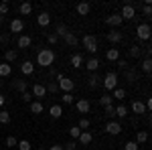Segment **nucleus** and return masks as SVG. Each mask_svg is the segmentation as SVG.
Here are the masks:
<instances>
[{"label": "nucleus", "instance_id": "nucleus-18", "mask_svg": "<svg viewBox=\"0 0 152 150\" xmlns=\"http://www.w3.org/2000/svg\"><path fill=\"white\" fill-rule=\"evenodd\" d=\"M130 108H132V112H134V114H138V116L146 114V105H144V102H140V100H134Z\"/></svg>", "mask_w": 152, "mask_h": 150}, {"label": "nucleus", "instance_id": "nucleus-54", "mask_svg": "<svg viewBox=\"0 0 152 150\" xmlns=\"http://www.w3.org/2000/svg\"><path fill=\"white\" fill-rule=\"evenodd\" d=\"M49 150H63L61 144H53V146H49Z\"/></svg>", "mask_w": 152, "mask_h": 150}, {"label": "nucleus", "instance_id": "nucleus-9", "mask_svg": "<svg viewBox=\"0 0 152 150\" xmlns=\"http://www.w3.org/2000/svg\"><path fill=\"white\" fill-rule=\"evenodd\" d=\"M105 24H110V26L118 29L120 24H124V20H122V16H120L118 12H112V14H107V16H105Z\"/></svg>", "mask_w": 152, "mask_h": 150}, {"label": "nucleus", "instance_id": "nucleus-35", "mask_svg": "<svg viewBox=\"0 0 152 150\" xmlns=\"http://www.w3.org/2000/svg\"><path fill=\"white\" fill-rule=\"evenodd\" d=\"M67 33H69V29H67V24H57V29H55V35L59 37V39H63V37L67 35Z\"/></svg>", "mask_w": 152, "mask_h": 150}, {"label": "nucleus", "instance_id": "nucleus-41", "mask_svg": "<svg viewBox=\"0 0 152 150\" xmlns=\"http://www.w3.org/2000/svg\"><path fill=\"white\" fill-rule=\"evenodd\" d=\"M45 89H47V93H57L59 91L57 81H49V85H45Z\"/></svg>", "mask_w": 152, "mask_h": 150}, {"label": "nucleus", "instance_id": "nucleus-47", "mask_svg": "<svg viewBox=\"0 0 152 150\" xmlns=\"http://www.w3.org/2000/svg\"><path fill=\"white\" fill-rule=\"evenodd\" d=\"M124 150H140V146H138L134 140H128V142L124 144Z\"/></svg>", "mask_w": 152, "mask_h": 150}, {"label": "nucleus", "instance_id": "nucleus-17", "mask_svg": "<svg viewBox=\"0 0 152 150\" xmlns=\"http://www.w3.org/2000/svg\"><path fill=\"white\" fill-rule=\"evenodd\" d=\"M75 12H77L79 16H87V14L91 12V4H89V2H79V4L75 6Z\"/></svg>", "mask_w": 152, "mask_h": 150}, {"label": "nucleus", "instance_id": "nucleus-44", "mask_svg": "<svg viewBox=\"0 0 152 150\" xmlns=\"http://www.w3.org/2000/svg\"><path fill=\"white\" fill-rule=\"evenodd\" d=\"M16 148H18V150H31L33 146H31V142H28V140H18Z\"/></svg>", "mask_w": 152, "mask_h": 150}, {"label": "nucleus", "instance_id": "nucleus-37", "mask_svg": "<svg viewBox=\"0 0 152 150\" xmlns=\"http://www.w3.org/2000/svg\"><path fill=\"white\" fill-rule=\"evenodd\" d=\"M110 104H114V97H112V95H110V93H104V95H102V97H99V105H110Z\"/></svg>", "mask_w": 152, "mask_h": 150}, {"label": "nucleus", "instance_id": "nucleus-25", "mask_svg": "<svg viewBox=\"0 0 152 150\" xmlns=\"http://www.w3.org/2000/svg\"><path fill=\"white\" fill-rule=\"evenodd\" d=\"M91 140H94L91 132H87V130H85V132H81V134H79L77 142H79V144H83V146H87V144H91Z\"/></svg>", "mask_w": 152, "mask_h": 150}, {"label": "nucleus", "instance_id": "nucleus-26", "mask_svg": "<svg viewBox=\"0 0 152 150\" xmlns=\"http://www.w3.org/2000/svg\"><path fill=\"white\" fill-rule=\"evenodd\" d=\"M138 77H140V73H138V71H134V69H126V81H128V83H136V81H138Z\"/></svg>", "mask_w": 152, "mask_h": 150}, {"label": "nucleus", "instance_id": "nucleus-36", "mask_svg": "<svg viewBox=\"0 0 152 150\" xmlns=\"http://www.w3.org/2000/svg\"><path fill=\"white\" fill-rule=\"evenodd\" d=\"M140 55H142V49L138 45L130 47V57H132V59H140Z\"/></svg>", "mask_w": 152, "mask_h": 150}, {"label": "nucleus", "instance_id": "nucleus-29", "mask_svg": "<svg viewBox=\"0 0 152 150\" xmlns=\"http://www.w3.org/2000/svg\"><path fill=\"white\" fill-rule=\"evenodd\" d=\"M12 75V65L10 63H0V77H8Z\"/></svg>", "mask_w": 152, "mask_h": 150}, {"label": "nucleus", "instance_id": "nucleus-49", "mask_svg": "<svg viewBox=\"0 0 152 150\" xmlns=\"http://www.w3.org/2000/svg\"><path fill=\"white\" fill-rule=\"evenodd\" d=\"M16 144H18V140L14 138V136H8V138H6V146H8V148H14Z\"/></svg>", "mask_w": 152, "mask_h": 150}, {"label": "nucleus", "instance_id": "nucleus-4", "mask_svg": "<svg viewBox=\"0 0 152 150\" xmlns=\"http://www.w3.org/2000/svg\"><path fill=\"white\" fill-rule=\"evenodd\" d=\"M57 85H59V89H61L63 93H73V89H75V81L69 79V77H65L63 73L57 75Z\"/></svg>", "mask_w": 152, "mask_h": 150}, {"label": "nucleus", "instance_id": "nucleus-43", "mask_svg": "<svg viewBox=\"0 0 152 150\" xmlns=\"http://www.w3.org/2000/svg\"><path fill=\"white\" fill-rule=\"evenodd\" d=\"M79 134H81V130H79L77 126H71V128H69V136H71V140H77V138H79Z\"/></svg>", "mask_w": 152, "mask_h": 150}, {"label": "nucleus", "instance_id": "nucleus-23", "mask_svg": "<svg viewBox=\"0 0 152 150\" xmlns=\"http://www.w3.org/2000/svg\"><path fill=\"white\" fill-rule=\"evenodd\" d=\"M71 67H75V69L83 67V55L81 53H73L71 55Z\"/></svg>", "mask_w": 152, "mask_h": 150}, {"label": "nucleus", "instance_id": "nucleus-28", "mask_svg": "<svg viewBox=\"0 0 152 150\" xmlns=\"http://www.w3.org/2000/svg\"><path fill=\"white\" fill-rule=\"evenodd\" d=\"M134 142H136L138 146H140V144H144V142H148V132H146V130H138V132H136V140H134Z\"/></svg>", "mask_w": 152, "mask_h": 150}, {"label": "nucleus", "instance_id": "nucleus-14", "mask_svg": "<svg viewBox=\"0 0 152 150\" xmlns=\"http://www.w3.org/2000/svg\"><path fill=\"white\" fill-rule=\"evenodd\" d=\"M105 37H107V41H110V43H114V45H118V43H122V41H124V33H120V31H116V29H114V31H110Z\"/></svg>", "mask_w": 152, "mask_h": 150}, {"label": "nucleus", "instance_id": "nucleus-1", "mask_svg": "<svg viewBox=\"0 0 152 150\" xmlns=\"http://www.w3.org/2000/svg\"><path fill=\"white\" fill-rule=\"evenodd\" d=\"M53 61H55L53 49H41V51L37 53V65H41V67H51Z\"/></svg>", "mask_w": 152, "mask_h": 150}, {"label": "nucleus", "instance_id": "nucleus-6", "mask_svg": "<svg viewBox=\"0 0 152 150\" xmlns=\"http://www.w3.org/2000/svg\"><path fill=\"white\" fill-rule=\"evenodd\" d=\"M105 134H110V136H118L120 132H122V124L116 122V120H107V124H105Z\"/></svg>", "mask_w": 152, "mask_h": 150}, {"label": "nucleus", "instance_id": "nucleus-13", "mask_svg": "<svg viewBox=\"0 0 152 150\" xmlns=\"http://www.w3.org/2000/svg\"><path fill=\"white\" fill-rule=\"evenodd\" d=\"M83 67L89 71V73H95L97 67H99V59H97V57H89L87 61H83Z\"/></svg>", "mask_w": 152, "mask_h": 150}, {"label": "nucleus", "instance_id": "nucleus-5", "mask_svg": "<svg viewBox=\"0 0 152 150\" xmlns=\"http://www.w3.org/2000/svg\"><path fill=\"white\" fill-rule=\"evenodd\" d=\"M136 37L138 41H150V24L148 23H142L136 26Z\"/></svg>", "mask_w": 152, "mask_h": 150}, {"label": "nucleus", "instance_id": "nucleus-11", "mask_svg": "<svg viewBox=\"0 0 152 150\" xmlns=\"http://www.w3.org/2000/svg\"><path fill=\"white\" fill-rule=\"evenodd\" d=\"M102 85V77L97 75V71L95 73H89V77H87V87L89 89H97Z\"/></svg>", "mask_w": 152, "mask_h": 150}, {"label": "nucleus", "instance_id": "nucleus-46", "mask_svg": "<svg viewBox=\"0 0 152 150\" xmlns=\"http://www.w3.org/2000/svg\"><path fill=\"white\" fill-rule=\"evenodd\" d=\"M8 12H10V4H8V2H0V14L6 16Z\"/></svg>", "mask_w": 152, "mask_h": 150}, {"label": "nucleus", "instance_id": "nucleus-48", "mask_svg": "<svg viewBox=\"0 0 152 150\" xmlns=\"http://www.w3.org/2000/svg\"><path fill=\"white\" fill-rule=\"evenodd\" d=\"M63 150H77V140H69L67 144H63Z\"/></svg>", "mask_w": 152, "mask_h": 150}, {"label": "nucleus", "instance_id": "nucleus-30", "mask_svg": "<svg viewBox=\"0 0 152 150\" xmlns=\"http://www.w3.org/2000/svg\"><path fill=\"white\" fill-rule=\"evenodd\" d=\"M12 87L16 89V91H26V81L24 79H12Z\"/></svg>", "mask_w": 152, "mask_h": 150}, {"label": "nucleus", "instance_id": "nucleus-52", "mask_svg": "<svg viewBox=\"0 0 152 150\" xmlns=\"http://www.w3.org/2000/svg\"><path fill=\"white\" fill-rule=\"evenodd\" d=\"M116 65L120 67V69H124V71L128 69V61H124V59H118V61H116Z\"/></svg>", "mask_w": 152, "mask_h": 150}, {"label": "nucleus", "instance_id": "nucleus-32", "mask_svg": "<svg viewBox=\"0 0 152 150\" xmlns=\"http://www.w3.org/2000/svg\"><path fill=\"white\" fill-rule=\"evenodd\" d=\"M112 97H114V100H120V102H124V100H126V89H124V87H116L114 93H112Z\"/></svg>", "mask_w": 152, "mask_h": 150}, {"label": "nucleus", "instance_id": "nucleus-20", "mask_svg": "<svg viewBox=\"0 0 152 150\" xmlns=\"http://www.w3.org/2000/svg\"><path fill=\"white\" fill-rule=\"evenodd\" d=\"M16 45H18V49H28V47L33 45V39H31L28 35H20L18 41H16Z\"/></svg>", "mask_w": 152, "mask_h": 150}, {"label": "nucleus", "instance_id": "nucleus-19", "mask_svg": "<svg viewBox=\"0 0 152 150\" xmlns=\"http://www.w3.org/2000/svg\"><path fill=\"white\" fill-rule=\"evenodd\" d=\"M63 41H65V45L67 47H77L79 45V39H77V35H75V33H67V35L63 37Z\"/></svg>", "mask_w": 152, "mask_h": 150}, {"label": "nucleus", "instance_id": "nucleus-34", "mask_svg": "<svg viewBox=\"0 0 152 150\" xmlns=\"http://www.w3.org/2000/svg\"><path fill=\"white\" fill-rule=\"evenodd\" d=\"M140 8H142V14H144L146 18H150V16H152V6H150V0H144V4H142Z\"/></svg>", "mask_w": 152, "mask_h": 150}, {"label": "nucleus", "instance_id": "nucleus-53", "mask_svg": "<svg viewBox=\"0 0 152 150\" xmlns=\"http://www.w3.org/2000/svg\"><path fill=\"white\" fill-rule=\"evenodd\" d=\"M8 41H10V33H2V35H0V43H2V45H6Z\"/></svg>", "mask_w": 152, "mask_h": 150}, {"label": "nucleus", "instance_id": "nucleus-10", "mask_svg": "<svg viewBox=\"0 0 152 150\" xmlns=\"http://www.w3.org/2000/svg\"><path fill=\"white\" fill-rule=\"evenodd\" d=\"M37 24L43 26V29H47L49 24H51V14H49L47 10H41V12H39V16H37Z\"/></svg>", "mask_w": 152, "mask_h": 150}, {"label": "nucleus", "instance_id": "nucleus-15", "mask_svg": "<svg viewBox=\"0 0 152 150\" xmlns=\"http://www.w3.org/2000/svg\"><path fill=\"white\" fill-rule=\"evenodd\" d=\"M24 31V20L23 18H12L10 20V35L12 33H23Z\"/></svg>", "mask_w": 152, "mask_h": 150}, {"label": "nucleus", "instance_id": "nucleus-3", "mask_svg": "<svg viewBox=\"0 0 152 150\" xmlns=\"http://www.w3.org/2000/svg\"><path fill=\"white\" fill-rule=\"evenodd\" d=\"M102 85L105 87V91L110 93V91H114L118 87V73L116 71H107L104 75V79H102Z\"/></svg>", "mask_w": 152, "mask_h": 150}, {"label": "nucleus", "instance_id": "nucleus-31", "mask_svg": "<svg viewBox=\"0 0 152 150\" xmlns=\"http://www.w3.org/2000/svg\"><path fill=\"white\" fill-rule=\"evenodd\" d=\"M114 114L122 120V118H126V116H128V108H126L124 104H120V105H116V108H114Z\"/></svg>", "mask_w": 152, "mask_h": 150}, {"label": "nucleus", "instance_id": "nucleus-56", "mask_svg": "<svg viewBox=\"0 0 152 150\" xmlns=\"http://www.w3.org/2000/svg\"><path fill=\"white\" fill-rule=\"evenodd\" d=\"M2 20H4V16H2V14H0V23H2Z\"/></svg>", "mask_w": 152, "mask_h": 150}, {"label": "nucleus", "instance_id": "nucleus-2", "mask_svg": "<svg viewBox=\"0 0 152 150\" xmlns=\"http://www.w3.org/2000/svg\"><path fill=\"white\" fill-rule=\"evenodd\" d=\"M83 47H85V51L91 55V57H95V53H97V37L91 35V33H87V35L81 39Z\"/></svg>", "mask_w": 152, "mask_h": 150}, {"label": "nucleus", "instance_id": "nucleus-27", "mask_svg": "<svg viewBox=\"0 0 152 150\" xmlns=\"http://www.w3.org/2000/svg\"><path fill=\"white\" fill-rule=\"evenodd\" d=\"M105 59L112 61V63H116L118 59H120V51H118V49H107V51H105Z\"/></svg>", "mask_w": 152, "mask_h": 150}, {"label": "nucleus", "instance_id": "nucleus-57", "mask_svg": "<svg viewBox=\"0 0 152 150\" xmlns=\"http://www.w3.org/2000/svg\"><path fill=\"white\" fill-rule=\"evenodd\" d=\"M37 150H45V148H43V146H39V148H37Z\"/></svg>", "mask_w": 152, "mask_h": 150}, {"label": "nucleus", "instance_id": "nucleus-8", "mask_svg": "<svg viewBox=\"0 0 152 150\" xmlns=\"http://www.w3.org/2000/svg\"><path fill=\"white\" fill-rule=\"evenodd\" d=\"M31 93H33V97H35L37 102H43V97L47 95V89H45V85H43V83H35V85H33V89H31Z\"/></svg>", "mask_w": 152, "mask_h": 150}, {"label": "nucleus", "instance_id": "nucleus-22", "mask_svg": "<svg viewBox=\"0 0 152 150\" xmlns=\"http://www.w3.org/2000/svg\"><path fill=\"white\" fill-rule=\"evenodd\" d=\"M16 59H18V53H16L14 49H6V51H4V63H10L12 65Z\"/></svg>", "mask_w": 152, "mask_h": 150}, {"label": "nucleus", "instance_id": "nucleus-7", "mask_svg": "<svg viewBox=\"0 0 152 150\" xmlns=\"http://www.w3.org/2000/svg\"><path fill=\"white\" fill-rule=\"evenodd\" d=\"M120 16H122V20H132L134 16H136V8L132 6V4H124L122 6V10L118 12Z\"/></svg>", "mask_w": 152, "mask_h": 150}, {"label": "nucleus", "instance_id": "nucleus-16", "mask_svg": "<svg viewBox=\"0 0 152 150\" xmlns=\"http://www.w3.org/2000/svg\"><path fill=\"white\" fill-rule=\"evenodd\" d=\"M20 73H23V75H33V73H35V63L28 61V59L23 61V63H20Z\"/></svg>", "mask_w": 152, "mask_h": 150}, {"label": "nucleus", "instance_id": "nucleus-55", "mask_svg": "<svg viewBox=\"0 0 152 150\" xmlns=\"http://www.w3.org/2000/svg\"><path fill=\"white\" fill-rule=\"evenodd\" d=\"M6 104V97H4V95H2V93H0V108H2V105Z\"/></svg>", "mask_w": 152, "mask_h": 150}, {"label": "nucleus", "instance_id": "nucleus-21", "mask_svg": "<svg viewBox=\"0 0 152 150\" xmlns=\"http://www.w3.org/2000/svg\"><path fill=\"white\" fill-rule=\"evenodd\" d=\"M49 116H51L53 120H59V118L63 116V108H61L59 104H53L51 108H49Z\"/></svg>", "mask_w": 152, "mask_h": 150}, {"label": "nucleus", "instance_id": "nucleus-50", "mask_svg": "<svg viewBox=\"0 0 152 150\" xmlns=\"http://www.w3.org/2000/svg\"><path fill=\"white\" fill-rule=\"evenodd\" d=\"M114 108H116V105L114 104H110V105H105V116H107V118H114Z\"/></svg>", "mask_w": 152, "mask_h": 150}, {"label": "nucleus", "instance_id": "nucleus-58", "mask_svg": "<svg viewBox=\"0 0 152 150\" xmlns=\"http://www.w3.org/2000/svg\"><path fill=\"white\" fill-rule=\"evenodd\" d=\"M0 87H2V81H0Z\"/></svg>", "mask_w": 152, "mask_h": 150}, {"label": "nucleus", "instance_id": "nucleus-12", "mask_svg": "<svg viewBox=\"0 0 152 150\" xmlns=\"http://www.w3.org/2000/svg\"><path fill=\"white\" fill-rule=\"evenodd\" d=\"M75 110H77L79 114H89V112H91V104H89V100H77Z\"/></svg>", "mask_w": 152, "mask_h": 150}, {"label": "nucleus", "instance_id": "nucleus-24", "mask_svg": "<svg viewBox=\"0 0 152 150\" xmlns=\"http://www.w3.org/2000/svg\"><path fill=\"white\" fill-rule=\"evenodd\" d=\"M18 12H20V16H28L33 12V4L31 2H20L18 4Z\"/></svg>", "mask_w": 152, "mask_h": 150}, {"label": "nucleus", "instance_id": "nucleus-38", "mask_svg": "<svg viewBox=\"0 0 152 150\" xmlns=\"http://www.w3.org/2000/svg\"><path fill=\"white\" fill-rule=\"evenodd\" d=\"M142 71L144 73H150L152 71V59L150 57H144V61H142Z\"/></svg>", "mask_w": 152, "mask_h": 150}, {"label": "nucleus", "instance_id": "nucleus-40", "mask_svg": "<svg viewBox=\"0 0 152 150\" xmlns=\"http://www.w3.org/2000/svg\"><path fill=\"white\" fill-rule=\"evenodd\" d=\"M0 124H10V112L0 110Z\"/></svg>", "mask_w": 152, "mask_h": 150}, {"label": "nucleus", "instance_id": "nucleus-51", "mask_svg": "<svg viewBox=\"0 0 152 150\" xmlns=\"http://www.w3.org/2000/svg\"><path fill=\"white\" fill-rule=\"evenodd\" d=\"M47 41H49V45H57V43H59V37L55 35V33H51V35L47 37Z\"/></svg>", "mask_w": 152, "mask_h": 150}, {"label": "nucleus", "instance_id": "nucleus-45", "mask_svg": "<svg viewBox=\"0 0 152 150\" xmlns=\"http://www.w3.org/2000/svg\"><path fill=\"white\" fill-rule=\"evenodd\" d=\"M61 102H63V104H73V102H75V97H73V93H63V95H61Z\"/></svg>", "mask_w": 152, "mask_h": 150}, {"label": "nucleus", "instance_id": "nucleus-33", "mask_svg": "<svg viewBox=\"0 0 152 150\" xmlns=\"http://www.w3.org/2000/svg\"><path fill=\"white\" fill-rule=\"evenodd\" d=\"M43 110H45V105H43V102H33L31 104V114H43Z\"/></svg>", "mask_w": 152, "mask_h": 150}, {"label": "nucleus", "instance_id": "nucleus-42", "mask_svg": "<svg viewBox=\"0 0 152 150\" xmlns=\"http://www.w3.org/2000/svg\"><path fill=\"white\" fill-rule=\"evenodd\" d=\"M89 126H91V122H89L87 118H81V120H79V124H77V128H79L81 132H85V130H87Z\"/></svg>", "mask_w": 152, "mask_h": 150}, {"label": "nucleus", "instance_id": "nucleus-39", "mask_svg": "<svg viewBox=\"0 0 152 150\" xmlns=\"http://www.w3.org/2000/svg\"><path fill=\"white\" fill-rule=\"evenodd\" d=\"M20 97H23V102H24V104H28V105H31V104H33V102H35V97H33V93L28 91V89H26V91H23V93H20Z\"/></svg>", "mask_w": 152, "mask_h": 150}]
</instances>
